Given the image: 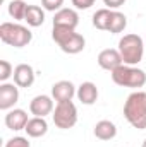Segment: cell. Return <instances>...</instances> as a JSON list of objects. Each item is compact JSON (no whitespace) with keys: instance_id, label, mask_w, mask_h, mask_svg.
Here are the masks:
<instances>
[{"instance_id":"obj_1","label":"cell","mask_w":146,"mask_h":147,"mask_svg":"<svg viewBox=\"0 0 146 147\" xmlns=\"http://www.w3.org/2000/svg\"><path fill=\"white\" fill-rule=\"evenodd\" d=\"M124 116L126 120L138 130L146 128V92L134 91L127 96L124 105Z\"/></svg>"},{"instance_id":"obj_2","label":"cell","mask_w":146,"mask_h":147,"mask_svg":"<svg viewBox=\"0 0 146 147\" xmlns=\"http://www.w3.org/2000/svg\"><path fill=\"white\" fill-rule=\"evenodd\" d=\"M52 38L60 46V50L64 53H69V55L81 53L84 50V46H86L84 36L79 34V33H76V29H71V28L53 26L52 28Z\"/></svg>"},{"instance_id":"obj_3","label":"cell","mask_w":146,"mask_h":147,"mask_svg":"<svg viewBox=\"0 0 146 147\" xmlns=\"http://www.w3.org/2000/svg\"><path fill=\"white\" fill-rule=\"evenodd\" d=\"M122 62L126 65H138L145 57V41L139 34H124L119 39V48Z\"/></svg>"},{"instance_id":"obj_4","label":"cell","mask_w":146,"mask_h":147,"mask_svg":"<svg viewBox=\"0 0 146 147\" xmlns=\"http://www.w3.org/2000/svg\"><path fill=\"white\" fill-rule=\"evenodd\" d=\"M112 80L120 87H131L139 89L146 84V72L143 69H138L136 65H126L122 63L115 70H112Z\"/></svg>"},{"instance_id":"obj_5","label":"cell","mask_w":146,"mask_h":147,"mask_svg":"<svg viewBox=\"0 0 146 147\" xmlns=\"http://www.w3.org/2000/svg\"><path fill=\"white\" fill-rule=\"evenodd\" d=\"M0 39L14 48H24L31 43L33 33L29 31V28L23 26V24H16V22H2L0 24Z\"/></svg>"},{"instance_id":"obj_6","label":"cell","mask_w":146,"mask_h":147,"mask_svg":"<svg viewBox=\"0 0 146 147\" xmlns=\"http://www.w3.org/2000/svg\"><path fill=\"white\" fill-rule=\"evenodd\" d=\"M53 123L57 128L60 130H69L77 123V108L72 101H64V103H57L55 110L52 113Z\"/></svg>"},{"instance_id":"obj_7","label":"cell","mask_w":146,"mask_h":147,"mask_svg":"<svg viewBox=\"0 0 146 147\" xmlns=\"http://www.w3.org/2000/svg\"><path fill=\"white\" fill-rule=\"evenodd\" d=\"M17 101H19V86L10 84V82H2L0 84V110H12Z\"/></svg>"},{"instance_id":"obj_8","label":"cell","mask_w":146,"mask_h":147,"mask_svg":"<svg viewBox=\"0 0 146 147\" xmlns=\"http://www.w3.org/2000/svg\"><path fill=\"white\" fill-rule=\"evenodd\" d=\"M98 65L103 69V70H115L117 67H120L124 62H122V57H120V51L115 50V48H105L98 53V58H96Z\"/></svg>"},{"instance_id":"obj_9","label":"cell","mask_w":146,"mask_h":147,"mask_svg":"<svg viewBox=\"0 0 146 147\" xmlns=\"http://www.w3.org/2000/svg\"><path fill=\"white\" fill-rule=\"evenodd\" d=\"M53 98L52 96H46V94H40V96H35L29 103V111L33 116H41L45 118L46 115L53 113Z\"/></svg>"},{"instance_id":"obj_10","label":"cell","mask_w":146,"mask_h":147,"mask_svg":"<svg viewBox=\"0 0 146 147\" xmlns=\"http://www.w3.org/2000/svg\"><path fill=\"white\" fill-rule=\"evenodd\" d=\"M77 89L71 80H59L52 86V98L57 103H64V101H72L76 96Z\"/></svg>"},{"instance_id":"obj_11","label":"cell","mask_w":146,"mask_h":147,"mask_svg":"<svg viewBox=\"0 0 146 147\" xmlns=\"http://www.w3.org/2000/svg\"><path fill=\"white\" fill-rule=\"evenodd\" d=\"M29 121V116L28 113L21 108H14V110H9L5 115V127L9 130H14V132H19V130H24L26 125Z\"/></svg>"},{"instance_id":"obj_12","label":"cell","mask_w":146,"mask_h":147,"mask_svg":"<svg viewBox=\"0 0 146 147\" xmlns=\"http://www.w3.org/2000/svg\"><path fill=\"white\" fill-rule=\"evenodd\" d=\"M14 84L19 87H31L35 84V70L28 63H19L14 67Z\"/></svg>"},{"instance_id":"obj_13","label":"cell","mask_w":146,"mask_h":147,"mask_svg":"<svg viewBox=\"0 0 146 147\" xmlns=\"http://www.w3.org/2000/svg\"><path fill=\"white\" fill-rule=\"evenodd\" d=\"M77 24H79V16L74 9H64L62 7L53 16V26H64V28L76 29Z\"/></svg>"},{"instance_id":"obj_14","label":"cell","mask_w":146,"mask_h":147,"mask_svg":"<svg viewBox=\"0 0 146 147\" xmlns=\"http://www.w3.org/2000/svg\"><path fill=\"white\" fill-rule=\"evenodd\" d=\"M76 96H77V99H79L83 105L91 106V105H95L96 99H98V87H96V84H93V82H89V80H88V82H83V84L77 87Z\"/></svg>"},{"instance_id":"obj_15","label":"cell","mask_w":146,"mask_h":147,"mask_svg":"<svg viewBox=\"0 0 146 147\" xmlns=\"http://www.w3.org/2000/svg\"><path fill=\"white\" fill-rule=\"evenodd\" d=\"M24 132H26L28 137H31V139H40V137L46 135V132H48V123H46V120L41 118V116H33V118H29V121H28Z\"/></svg>"},{"instance_id":"obj_16","label":"cell","mask_w":146,"mask_h":147,"mask_svg":"<svg viewBox=\"0 0 146 147\" xmlns=\"http://www.w3.org/2000/svg\"><path fill=\"white\" fill-rule=\"evenodd\" d=\"M93 134H95V137L100 139V140H112V139H115V135H117V127H115V123L110 121V120H100V121L95 125Z\"/></svg>"},{"instance_id":"obj_17","label":"cell","mask_w":146,"mask_h":147,"mask_svg":"<svg viewBox=\"0 0 146 147\" xmlns=\"http://www.w3.org/2000/svg\"><path fill=\"white\" fill-rule=\"evenodd\" d=\"M24 21L28 22L29 28H40V26H43V22H45V9L40 7V5H28Z\"/></svg>"},{"instance_id":"obj_18","label":"cell","mask_w":146,"mask_h":147,"mask_svg":"<svg viewBox=\"0 0 146 147\" xmlns=\"http://www.w3.org/2000/svg\"><path fill=\"white\" fill-rule=\"evenodd\" d=\"M127 28V17L126 14L119 12V10H112V17H110V24H108V33L112 34H119Z\"/></svg>"},{"instance_id":"obj_19","label":"cell","mask_w":146,"mask_h":147,"mask_svg":"<svg viewBox=\"0 0 146 147\" xmlns=\"http://www.w3.org/2000/svg\"><path fill=\"white\" fill-rule=\"evenodd\" d=\"M110 17H112V10L110 9H100L93 14V26L100 31H107L110 24Z\"/></svg>"},{"instance_id":"obj_20","label":"cell","mask_w":146,"mask_h":147,"mask_svg":"<svg viewBox=\"0 0 146 147\" xmlns=\"http://www.w3.org/2000/svg\"><path fill=\"white\" fill-rule=\"evenodd\" d=\"M9 10V16L14 19V21H24L26 17V10H28V3L24 0H12L7 7Z\"/></svg>"},{"instance_id":"obj_21","label":"cell","mask_w":146,"mask_h":147,"mask_svg":"<svg viewBox=\"0 0 146 147\" xmlns=\"http://www.w3.org/2000/svg\"><path fill=\"white\" fill-rule=\"evenodd\" d=\"M14 75V67L7 60H0V82H7L9 77Z\"/></svg>"},{"instance_id":"obj_22","label":"cell","mask_w":146,"mask_h":147,"mask_svg":"<svg viewBox=\"0 0 146 147\" xmlns=\"http://www.w3.org/2000/svg\"><path fill=\"white\" fill-rule=\"evenodd\" d=\"M64 5V0H41V7L48 12H57Z\"/></svg>"},{"instance_id":"obj_23","label":"cell","mask_w":146,"mask_h":147,"mask_svg":"<svg viewBox=\"0 0 146 147\" xmlns=\"http://www.w3.org/2000/svg\"><path fill=\"white\" fill-rule=\"evenodd\" d=\"M5 147H31L29 144V140L26 139V137H12V139H9L7 142H5Z\"/></svg>"},{"instance_id":"obj_24","label":"cell","mask_w":146,"mask_h":147,"mask_svg":"<svg viewBox=\"0 0 146 147\" xmlns=\"http://www.w3.org/2000/svg\"><path fill=\"white\" fill-rule=\"evenodd\" d=\"M71 2H72V5L77 10H86V9H89L96 0H71Z\"/></svg>"},{"instance_id":"obj_25","label":"cell","mask_w":146,"mask_h":147,"mask_svg":"<svg viewBox=\"0 0 146 147\" xmlns=\"http://www.w3.org/2000/svg\"><path fill=\"white\" fill-rule=\"evenodd\" d=\"M103 3L107 5V9H119L126 3V0H103Z\"/></svg>"},{"instance_id":"obj_26","label":"cell","mask_w":146,"mask_h":147,"mask_svg":"<svg viewBox=\"0 0 146 147\" xmlns=\"http://www.w3.org/2000/svg\"><path fill=\"white\" fill-rule=\"evenodd\" d=\"M141 147H146V139H145V142H143V146H141Z\"/></svg>"}]
</instances>
